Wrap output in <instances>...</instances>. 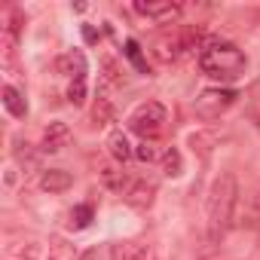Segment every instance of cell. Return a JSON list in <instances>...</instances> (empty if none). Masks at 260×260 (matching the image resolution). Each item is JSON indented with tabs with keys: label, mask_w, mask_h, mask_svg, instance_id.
Instances as JSON below:
<instances>
[{
	"label": "cell",
	"mask_w": 260,
	"mask_h": 260,
	"mask_svg": "<svg viewBox=\"0 0 260 260\" xmlns=\"http://www.w3.org/2000/svg\"><path fill=\"white\" fill-rule=\"evenodd\" d=\"M236 205H239V184L233 172H223L208 193V242L217 245L223 239V233L233 226L236 217Z\"/></svg>",
	"instance_id": "obj_1"
},
{
	"label": "cell",
	"mask_w": 260,
	"mask_h": 260,
	"mask_svg": "<svg viewBox=\"0 0 260 260\" xmlns=\"http://www.w3.org/2000/svg\"><path fill=\"white\" fill-rule=\"evenodd\" d=\"M245 64L248 61H245L242 49L226 40H208L199 49V68L211 80H239L245 74Z\"/></svg>",
	"instance_id": "obj_2"
},
{
	"label": "cell",
	"mask_w": 260,
	"mask_h": 260,
	"mask_svg": "<svg viewBox=\"0 0 260 260\" xmlns=\"http://www.w3.org/2000/svg\"><path fill=\"white\" fill-rule=\"evenodd\" d=\"M166 116L169 113H166V107L159 101H147V104H141L132 116H128V128H132L135 135H141L144 141H150V138H156L162 132Z\"/></svg>",
	"instance_id": "obj_3"
},
{
	"label": "cell",
	"mask_w": 260,
	"mask_h": 260,
	"mask_svg": "<svg viewBox=\"0 0 260 260\" xmlns=\"http://www.w3.org/2000/svg\"><path fill=\"white\" fill-rule=\"evenodd\" d=\"M236 98H239L236 89H205L196 98V113L202 119H217L220 113H226L236 104Z\"/></svg>",
	"instance_id": "obj_4"
},
{
	"label": "cell",
	"mask_w": 260,
	"mask_h": 260,
	"mask_svg": "<svg viewBox=\"0 0 260 260\" xmlns=\"http://www.w3.org/2000/svg\"><path fill=\"white\" fill-rule=\"evenodd\" d=\"M68 141H71V128H68L64 122H49L46 132H43L40 150H43V153H58L61 147H68Z\"/></svg>",
	"instance_id": "obj_5"
},
{
	"label": "cell",
	"mask_w": 260,
	"mask_h": 260,
	"mask_svg": "<svg viewBox=\"0 0 260 260\" xmlns=\"http://www.w3.org/2000/svg\"><path fill=\"white\" fill-rule=\"evenodd\" d=\"M135 13L147 16V19H156V22H175L181 16V7L172 4V0H166V4H135Z\"/></svg>",
	"instance_id": "obj_6"
},
{
	"label": "cell",
	"mask_w": 260,
	"mask_h": 260,
	"mask_svg": "<svg viewBox=\"0 0 260 260\" xmlns=\"http://www.w3.org/2000/svg\"><path fill=\"white\" fill-rule=\"evenodd\" d=\"M153 196H156V184H150V181H138V184L128 187L125 202L132 205V208H138V211H147V208L153 205Z\"/></svg>",
	"instance_id": "obj_7"
},
{
	"label": "cell",
	"mask_w": 260,
	"mask_h": 260,
	"mask_svg": "<svg viewBox=\"0 0 260 260\" xmlns=\"http://www.w3.org/2000/svg\"><path fill=\"white\" fill-rule=\"evenodd\" d=\"M55 71L58 74H68V77H74V80H86V55L83 52H68V55H61L58 61H55Z\"/></svg>",
	"instance_id": "obj_8"
},
{
	"label": "cell",
	"mask_w": 260,
	"mask_h": 260,
	"mask_svg": "<svg viewBox=\"0 0 260 260\" xmlns=\"http://www.w3.org/2000/svg\"><path fill=\"white\" fill-rule=\"evenodd\" d=\"M71 184H74V175L64 169H46L40 178V187L46 193H64V190H71Z\"/></svg>",
	"instance_id": "obj_9"
},
{
	"label": "cell",
	"mask_w": 260,
	"mask_h": 260,
	"mask_svg": "<svg viewBox=\"0 0 260 260\" xmlns=\"http://www.w3.org/2000/svg\"><path fill=\"white\" fill-rule=\"evenodd\" d=\"M107 150H110V156H113L116 162H128V159L135 156V150H132V144H128L125 132H110V138H107Z\"/></svg>",
	"instance_id": "obj_10"
},
{
	"label": "cell",
	"mask_w": 260,
	"mask_h": 260,
	"mask_svg": "<svg viewBox=\"0 0 260 260\" xmlns=\"http://www.w3.org/2000/svg\"><path fill=\"white\" fill-rule=\"evenodd\" d=\"M4 107L16 116V119H25L28 116V104H25V95L16 89V86H4Z\"/></svg>",
	"instance_id": "obj_11"
},
{
	"label": "cell",
	"mask_w": 260,
	"mask_h": 260,
	"mask_svg": "<svg viewBox=\"0 0 260 260\" xmlns=\"http://www.w3.org/2000/svg\"><path fill=\"white\" fill-rule=\"evenodd\" d=\"M116 119V107L110 104V98H95V107H92V122L95 125H110Z\"/></svg>",
	"instance_id": "obj_12"
},
{
	"label": "cell",
	"mask_w": 260,
	"mask_h": 260,
	"mask_svg": "<svg viewBox=\"0 0 260 260\" xmlns=\"http://www.w3.org/2000/svg\"><path fill=\"white\" fill-rule=\"evenodd\" d=\"M122 52H125V58H128V61L135 64V71H138V74H150V68H147V58L141 55V46H138V40H125Z\"/></svg>",
	"instance_id": "obj_13"
},
{
	"label": "cell",
	"mask_w": 260,
	"mask_h": 260,
	"mask_svg": "<svg viewBox=\"0 0 260 260\" xmlns=\"http://www.w3.org/2000/svg\"><path fill=\"white\" fill-rule=\"evenodd\" d=\"M101 181H104V187L107 190H122L125 187V172H119L116 166H101Z\"/></svg>",
	"instance_id": "obj_14"
},
{
	"label": "cell",
	"mask_w": 260,
	"mask_h": 260,
	"mask_svg": "<svg viewBox=\"0 0 260 260\" xmlns=\"http://www.w3.org/2000/svg\"><path fill=\"white\" fill-rule=\"evenodd\" d=\"M217 138L211 135V132H196L193 138H190V147H193V153H199L202 159H208L211 156V144H214Z\"/></svg>",
	"instance_id": "obj_15"
},
{
	"label": "cell",
	"mask_w": 260,
	"mask_h": 260,
	"mask_svg": "<svg viewBox=\"0 0 260 260\" xmlns=\"http://www.w3.org/2000/svg\"><path fill=\"white\" fill-rule=\"evenodd\" d=\"M181 169H184V159H181L178 147H169V150L162 153V172H166L169 178H178V175H181Z\"/></svg>",
	"instance_id": "obj_16"
},
{
	"label": "cell",
	"mask_w": 260,
	"mask_h": 260,
	"mask_svg": "<svg viewBox=\"0 0 260 260\" xmlns=\"http://www.w3.org/2000/svg\"><path fill=\"white\" fill-rule=\"evenodd\" d=\"M92 223V205H77L71 211V230H86Z\"/></svg>",
	"instance_id": "obj_17"
},
{
	"label": "cell",
	"mask_w": 260,
	"mask_h": 260,
	"mask_svg": "<svg viewBox=\"0 0 260 260\" xmlns=\"http://www.w3.org/2000/svg\"><path fill=\"white\" fill-rule=\"evenodd\" d=\"M135 257V242H116L110 245V260H132Z\"/></svg>",
	"instance_id": "obj_18"
},
{
	"label": "cell",
	"mask_w": 260,
	"mask_h": 260,
	"mask_svg": "<svg viewBox=\"0 0 260 260\" xmlns=\"http://www.w3.org/2000/svg\"><path fill=\"white\" fill-rule=\"evenodd\" d=\"M68 101H71L74 107H80V104L86 101V80H74V83H71V89H68Z\"/></svg>",
	"instance_id": "obj_19"
},
{
	"label": "cell",
	"mask_w": 260,
	"mask_h": 260,
	"mask_svg": "<svg viewBox=\"0 0 260 260\" xmlns=\"http://www.w3.org/2000/svg\"><path fill=\"white\" fill-rule=\"evenodd\" d=\"M22 25H25V16H22V10H13L10 13V25H7V37H19V31H22Z\"/></svg>",
	"instance_id": "obj_20"
},
{
	"label": "cell",
	"mask_w": 260,
	"mask_h": 260,
	"mask_svg": "<svg viewBox=\"0 0 260 260\" xmlns=\"http://www.w3.org/2000/svg\"><path fill=\"white\" fill-rule=\"evenodd\" d=\"M135 156H138L141 162H153V159H156V147H153L150 141H141V144L135 147Z\"/></svg>",
	"instance_id": "obj_21"
},
{
	"label": "cell",
	"mask_w": 260,
	"mask_h": 260,
	"mask_svg": "<svg viewBox=\"0 0 260 260\" xmlns=\"http://www.w3.org/2000/svg\"><path fill=\"white\" fill-rule=\"evenodd\" d=\"M132 260H156V251L144 242H135V257Z\"/></svg>",
	"instance_id": "obj_22"
},
{
	"label": "cell",
	"mask_w": 260,
	"mask_h": 260,
	"mask_svg": "<svg viewBox=\"0 0 260 260\" xmlns=\"http://www.w3.org/2000/svg\"><path fill=\"white\" fill-rule=\"evenodd\" d=\"M104 71H107V80H110V83H122L119 68H116V61H113V58H104Z\"/></svg>",
	"instance_id": "obj_23"
},
{
	"label": "cell",
	"mask_w": 260,
	"mask_h": 260,
	"mask_svg": "<svg viewBox=\"0 0 260 260\" xmlns=\"http://www.w3.org/2000/svg\"><path fill=\"white\" fill-rule=\"evenodd\" d=\"M251 214L260 220V187L254 190V196H251Z\"/></svg>",
	"instance_id": "obj_24"
},
{
	"label": "cell",
	"mask_w": 260,
	"mask_h": 260,
	"mask_svg": "<svg viewBox=\"0 0 260 260\" xmlns=\"http://www.w3.org/2000/svg\"><path fill=\"white\" fill-rule=\"evenodd\" d=\"M83 40H86V43H95V40H98V31H95L92 25H83Z\"/></svg>",
	"instance_id": "obj_25"
},
{
	"label": "cell",
	"mask_w": 260,
	"mask_h": 260,
	"mask_svg": "<svg viewBox=\"0 0 260 260\" xmlns=\"http://www.w3.org/2000/svg\"><path fill=\"white\" fill-rule=\"evenodd\" d=\"M80 260H98V251H95V248H92V251H86V254H83V257H80Z\"/></svg>",
	"instance_id": "obj_26"
}]
</instances>
